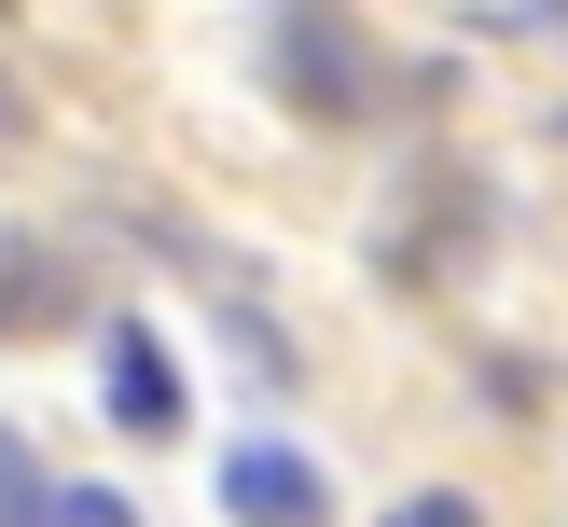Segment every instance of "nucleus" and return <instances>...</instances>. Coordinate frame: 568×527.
<instances>
[{
    "label": "nucleus",
    "instance_id": "4",
    "mask_svg": "<svg viewBox=\"0 0 568 527\" xmlns=\"http://www.w3.org/2000/svg\"><path fill=\"white\" fill-rule=\"evenodd\" d=\"M42 499H55V472L28 458L14 430H0V527H42Z\"/></svg>",
    "mask_w": 568,
    "mask_h": 527
},
{
    "label": "nucleus",
    "instance_id": "6",
    "mask_svg": "<svg viewBox=\"0 0 568 527\" xmlns=\"http://www.w3.org/2000/svg\"><path fill=\"white\" fill-rule=\"evenodd\" d=\"M388 527H471V499H403Z\"/></svg>",
    "mask_w": 568,
    "mask_h": 527
},
{
    "label": "nucleus",
    "instance_id": "1",
    "mask_svg": "<svg viewBox=\"0 0 568 527\" xmlns=\"http://www.w3.org/2000/svg\"><path fill=\"white\" fill-rule=\"evenodd\" d=\"M222 514L236 527H333V486L292 444H236V458H222Z\"/></svg>",
    "mask_w": 568,
    "mask_h": 527
},
{
    "label": "nucleus",
    "instance_id": "3",
    "mask_svg": "<svg viewBox=\"0 0 568 527\" xmlns=\"http://www.w3.org/2000/svg\"><path fill=\"white\" fill-rule=\"evenodd\" d=\"M277 42H292V83H305V98H320V111H361V28L347 14H277Z\"/></svg>",
    "mask_w": 568,
    "mask_h": 527
},
{
    "label": "nucleus",
    "instance_id": "5",
    "mask_svg": "<svg viewBox=\"0 0 568 527\" xmlns=\"http://www.w3.org/2000/svg\"><path fill=\"white\" fill-rule=\"evenodd\" d=\"M42 527H139V514H125L111 486H55V499H42Z\"/></svg>",
    "mask_w": 568,
    "mask_h": 527
},
{
    "label": "nucleus",
    "instance_id": "7",
    "mask_svg": "<svg viewBox=\"0 0 568 527\" xmlns=\"http://www.w3.org/2000/svg\"><path fill=\"white\" fill-rule=\"evenodd\" d=\"M14 125H28V98H14V83H0V139H14Z\"/></svg>",
    "mask_w": 568,
    "mask_h": 527
},
{
    "label": "nucleus",
    "instance_id": "2",
    "mask_svg": "<svg viewBox=\"0 0 568 527\" xmlns=\"http://www.w3.org/2000/svg\"><path fill=\"white\" fill-rule=\"evenodd\" d=\"M98 361H111V430H139V444L181 430V361H166L139 320H111V347H98Z\"/></svg>",
    "mask_w": 568,
    "mask_h": 527
}]
</instances>
